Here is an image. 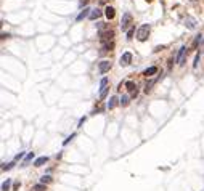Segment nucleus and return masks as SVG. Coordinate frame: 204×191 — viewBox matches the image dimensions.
<instances>
[{
	"label": "nucleus",
	"instance_id": "1",
	"mask_svg": "<svg viewBox=\"0 0 204 191\" xmlns=\"http://www.w3.org/2000/svg\"><path fill=\"white\" fill-rule=\"evenodd\" d=\"M149 31H151V26L149 24H142L138 28V31H137V39H138L140 42H145L149 35Z\"/></svg>",
	"mask_w": 204,
	"mask_h": 191
},
{
	"label": "nucleus",
	"instance_id": "2",
	"mask_svg": "<svg viewBox=\"0 0 204 191\" xmlns=\"http://www.w3.org/2000/svg\"><path fill=\"white\" fill-rule=\"evenodd\" d=\"M130 23H132V14L130 13H124L121 19V29L122 31H129L130 29Z\"/></svg>",
	"mask_w": 204,
	"mask_h": 191
},
{
	"label": "nucleus",
	"instance_id": "3",
	"mask_svg": "<svg viewBox=\"0 0 204 191\" xmlns=\"http://www.w3.org/2000/svg\"><path fill=\"white\" fill-rule=\"evenodd\" d=\"M187 47H180V50H178V56H177V64L178 66H183L185 64V58H187Z\"/></svg>",
	"mask_w": 204,
	"mask_h": 191
},
{
	"label": "nucleus",
	"instance_id": "4",
	"mask_svg": "<svg viewBox=\"0 0 204 191\" xmlns=\"http://www.w3.org/2000/svg\"><path fill=\"white\" fill-rule=\"evenodd\" d=\"M130 63H132V53L130 52H125L124 55L119 58V64H121V66H129Z\"/></svg>",
	"mask_w": 204,
	"mask_h": 191
},
{
	"label": "nucleus",
	"instance_id": "5",
	"mask_svg": "<svg viewBox=\"0 0 204 191\" xmlns=\"http://www.w3.org/2000/svg\"><path fill=\"white\" fill-rule=\"evenodd\" d=\"M109 69H111V61H108V59H103V61L98 64V71H100L101 74H106Z\"/></svg>",
	"mask_w": 204,
	"mask_h": 191
},
{
	"label": "nucleus",
	"instance_id": "6",
	"mask_svg": "<svg viewBox=\"0 0 204 191\" xmlns=\"http://www.w3.org/2000/svg\"><path fill=\"white\" fill-rule=\"evenodd\" d=\"M125 87H127V90L130 92V97H137L138 95V90H137V85H135L132 80H129V82H125Z\"/></svg>",
	"mask_w": 204,
	"mask_h": 191
},
{
	"label": "nucleus",
	"instance_id": "7",
	"mask_svg": "<svg viewBox=\"0 0 204 191\" xmlns=\"http://www.w3.org/2000/svg\"><path fill=\"white\" fill-rule=\"evenodd\" d=\"M113 35H114V32H113V31H100V39H101V42H103V43H104V42H108V40H109V39H113Z\"/></svg>",
	"mask_w": 204,
	"mask_h": 191
},
{
	"label": "nucleus",
	"instance_id": "8",
	"mask_svg": "<svg viewBox=\"0 0 204 191\" xmlns=\"http://www.w3.org/2000/svg\"><path fill=\"white\" fill-rule=\"evenodd\" d=\"M113 47H114V43H113V42H104L103 47H101V50H100V55H104V53L111 52V50H113Z\"/></svg>",
	"mask_w": 204,
	"mask_h": 191
},
{
	"label": "nucleus",
	"instance_id": "9",
	"mask_svg": "<svg viewBox=\"0 0 204 191\" xmlns=\"http://www.w3.org/2000/svg\"><path fill=\"white\" fill-rule=\"evenodd\" d=\"M185 26H187L188 29H194L196 28V19L191 18V16H187L185 18Z\"/></svg>",
	"mask_w": 204,
	"mask_h": 191
},
{
	"label": "nucleus",
	"instance_id": "10",
	"mask_svg": "<svg viewBox=\"0 0 204 191\" xmlns=\"http://www.w3.org/2000/svg\"><path fill=\"white\" fill-rule=\"evenodd\" d=\"M118 103H119V100H118V97H111L109 100H108V109H114L116 106H118Z\"/></svg>",
	"mask_w": 204,
	"mask_h": 191
},
{
	"label": "nucleus",
	"instance_id": "11",
	"mask_svg": "<svg viewBox=\"0 0 204 191\" xmlns=\"http://www.w3.org/2000/svg\"><path fill=\"white\" fill-rule=\"evenodd\" d=\"M104 16H106L108 19H113V18L116 16L114 8H113V7H106V8H104Z\"/></svg>",
	"mask_w": 204,
	"mask_h": 191
},
{
	"label": "nucleus",
	"instance_id": "12",
	"mask_svg": "<svg viewBox=\"0 0 204 191\" xmlns=\"http://www.w3.org/2000/svg\"><path fill=\"white\" fill-rule=\"evenodd\" d=\"M47 162H48V157H47V156H42V157H39V159L34 161V165L35 167H42L44 164H47Z\"/></svg>",
	"mask_w": 204,
	"mask_h": 191
},
{
	"label": "nucleus",
	"instance_id": "13",
	"mask_svg": "<svg viewBox=\"0 0 204 191\" xmlns=\"http://www.w3.org/2000/svg\"><path fill=\"white\" fill-rule=\"evenodd\" d=\"M100 16H101V11L98 10V8H95V10H92V11H90V16H89V19L95 21V19H98Z\"/></svg>",
	"mask_w": 204,
	"mask_h": 191
},
{
	"label": "nucleus",
	"instance_id": "14",
	"mask_svg": "<svg viewBox=\"0 0 204 191\" xmlns=\"http://www.w3.org/2000/svg\"><path fill=\"white\" fill-rule=\"evenodd\" d=\"M156 72H158V68H156V66H151V68H148V69L143 72V76H145V77H151L153 74H156Z\"/></svg>",
	"mask_w": 204,
	"mask_h": 191
},
{
	"label": "nucleus",
	"instance_id": "15",
	"mask_svg": "<svg viewBox=\"0 0 204 191\" xmlns=\"http://www.w3.org/2000/svg\"><path fill=\"white\" fill-rule=\"evenodd\" d=\"M90 11H92L90 8H84V11L79 14V16H77V19H76V21H82L84 18H89V16H90Z\"/></svg>",
	"mask_w": 204,
	"mask_h": 191
},
{
	"label": "nucleus",
	"instance_id": "16",
	"mask_svg": "<svg viewBox=\"0 0 204 191\" xmlns=\"http://www.w3.org/2000/svg\"><path fill=\"white\" fill-rule=\"evenodd\" d=\"M129 103H130V97H127V95H122V97L119 98V104H121V106H127Z\"/></svg>",
	"mask_w": 204,
	"mask_h": 191
},
{
	"label": "nucleus",
	"instance_id": "17",
	"mask_svg": "<svg viewBox=\"0 0 204 191\" xmlns=\"http://www.w3.org/2000/svg\"><path fill=\"white\" fill-rule=\"evenodd\" d=\"M10 178H7V181H3L2 183V191H10Z\"/></svg>",
	"mask_w": 204,
	"mask_h": 191
},
{
	"label": "nucleus",
	"instance_id": "18",
	"mask_svg": "<svg viewBox=\"0 0 204 191\" xmlns=\"http://www.w3.org/2000/svg\"><path fill=\"white\" fill-rule=\"evenodd\" d=\"M133 34H135V26H132L127 31V40H132V39H133Z\"/></svg>",
	"mask_w": 204,
	"mask_h": 191
},
{
	"label": "nucleus",
	"instance_id": "19",
	"mask_svg": "<svg viewBox=\"0 0 204 191\" xmlns=\"http://www.w3.org/2000/svg\"><path fill=\"white\" fill-rule=\"evenodd\" d=\"M50 181H52V177H50V175H42V178H40V183L47 185V183H50Z\"/></svg>",
	"mask_w": 204,
	"mask_h": 191
},
{
	"label": "nucleus",
	"instance_id": "20",
	"mask_svg": "<svg viewBox=\"0 0 204 191\" xmlns=\"http://www.w3.org/2000/svg\"><path fill=\"white\" fill-rule=\"evenodd\" d=\"M34 191H47V186H45L44 183H37L34 186Z\"/></svg>",
	"mask_w": 204,
	"mask_h": 191
},
{
	"label": "nucleus",
	"instance_id": "21",
	"mask_svg": "<svg viewBox=\"0 0 204 191\" xmlns=\"http://www.w3.org/2000/svg\"><path fill=\"white\" fill-rule=\"evenodd\" d=\"M15 165V162H8V164H3V165H2V170H10V169H11V167H13Z\"/></svg>",
	"mask_w": 204,
	"mask_h": 191
},
{
	"label": "nucleus",
	"instance_id": "22",
	"mask_svg": "<svg viewBox=\"0 0 204 191\" xmlns=\"http://www.w3.org/2000/svg\"><path fill=\"white\" fill-rule=\"evenodd\" d=\"M106 95H108V87L101 88V92H100V98L103 100V98H106Z\"/></svg>",
	"mask_w": 204,
	"mask_h": 191
},
{
	"label": "nucleus",
	"instance_id": "23",
	"mask_svg": "<svg viewBox=\"0 0 204 191\" xmlns=\"http://www.w3.org/2000/svg\"><path fill=\"white\" fill-rule=\"evenodd\" d=\"M199 53H196V56H194V63H193V69H196L198 68V63H199Z\"/></svg>",
	"mask_w": 204,
	"mask_h": 191
},
{
	"label": "nucleus",
	"instance_id": "24",
	"mask_svg": "<svg viewBox=\"0 0 204 191\" xmlns=\"http://www.w3.org/2000/svg\"><path fill=\"white\" fill-rule=\"evenodd\" d=\"M106 85H108V77H103V79L100 80V87H101V88H104Z\"/></svg>",
	"mask_w": 204,
	"mask_h": 191
},
{
	"label": "nucleus",
	"instance_id": "25",
	"mask_svg": "<svg viewBox=\"0 0 204 191\" xmlns=\"http://www.w3.org/2000/svg\"><path fill=\"white\" fill-rule=\"evenodd\" d=\"M34 159V153H28V156H26V159H24V164H28L29 161H32Z\"/></svg>",
	"mask_w": 204,
	"mask_h": 191
},
{
	"label": "nucleus",
	"instance_id": "26",
	"mask_svg": "<svg viewBox=\"0 0 204 191\" xmlns=\"http://www.w3.org/2000/svg\"><path fill=\"white\" fill-rule=\"evenodd\" d=\"M74 137H76V133H71V135H69V137H68V138H66V140H64V141H63V145H64V146H66V145H68V143H69V141H71V140H73V138H74Z\"/></svg>",
	"mask_w": 204,
	"mask_h": 191
},
{
	"label": "nucleus",
	"instance_id": "27",
	"mask_svg": "<svg viewBox=\"0 0 204 191\" xmlns=\"http://www.w3.org/2000/svg\"><path fill=\"white\" fill-rule=\"evenodd\" d=\"M23 157H24V153H19L16 157H15V161H19V159H23Z\"/></svg>",
	"mask_w": 204,
	"mask_h": 191
},
{
	"label": "nucleus",
	"instance_id": "28",
	"mask_svg": "<svg viewBox=\"0 0 204 191\" xmlns=\"http://www.w3.org/2000/svg\"><path fill=\"white\" fill-rule=\"evenodd\" d=\"M84 122H85V117H82V119H80V121H79V124H77V127H82V125H84Z\"/></svg>",
	"mask_w": 204,
	"mask_h": 191
},
{
	"label": "nucleus",
	"instance_id": "29",
	"mask_svg": "<svg viewBox=\"0 0 204 191\" xmlns=\"http://www.w3.org/2000/svg\"><path fill=\"white\" fill-rule=\"evenodd\" d=\"M18 188H19V183H18V181H16V183H15V185H13V191H16V190H18Z\"/></svg>",
	"mask_w": 204,
	"mask_h": 191
},
{
	"label": "nucleus",
	"instance_id": "30",
	"mask_svg": "<svg viewBox=\"0 0 204 191\" xmlns=\"http://www.w3.org/2000/svg\"><path fill=\"white\" fill-rule=\"evenodd\" d=\"M8 37H10V34H5V32L2 34V39H8Z\"/></svg>",
	"mask_w": 204,
	"mask_h": 191
},
{
	"label": "nucleus",
	"instance_id": "31",
	"mask_svg": "<svg viewBox=\"0 0 204 191\" xmlns=\"http://www.w3.org/2000/svg\"><path fill=\"white\" fill-rule=\"evenodd\" d=\"M191 2H194V0H191Z\"/></svg>",
	"mask_w": 204,
	"mask_h": 191
}]
</instances>
